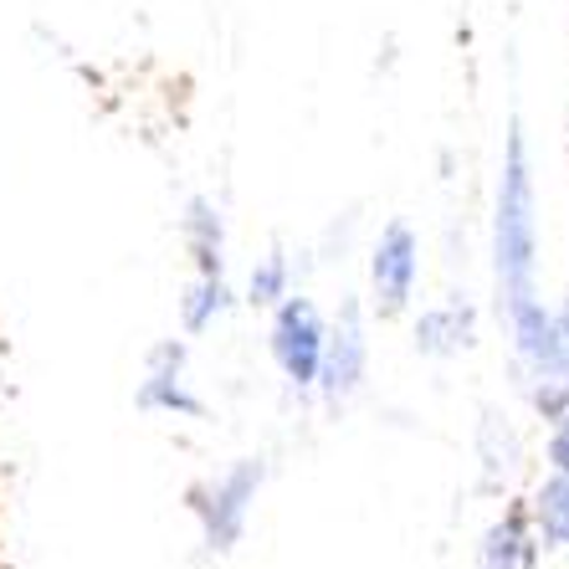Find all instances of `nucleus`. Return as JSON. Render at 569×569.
Instances as JSON below:
<instances>
[{"label": "nucleus", "instance_id": "obj_1", "mask_svg": "<svg viewBox=\"0 0 569 569\" xmlns=\"http://www.w3.org/2000/svg\"><path fill=\"white\" fill-rule=\"evenodd\" d=\"M539 237H533V174H529V144L518 119L508 123V154L503 180H498V221H492V262H498V288L508 308L533 298V267H539Z\"/></svg>", "mask_w": 569, "mask_h": 569}, {"label": "nucleus", "instance_id": "obj_2", "mask_svg": "<svg viewBox=\"0 0 569 569\" xmlns=\"http://www.w3.org/2000/svg\"><path fill=\"white\" fill-rule=\"evenodd\" d=\"M262 477H267V467L257 462V457H247V462H237L221 482H211L206 492H196V513L206 518V543H211L216 555L237 549L241 529H247V513H252V503H257V488H262Z\"/></svg>", "mask_w": 569, "mask_h": 569}, {"label": "nucleus", "instance_id": "obj_3", "mask_svg": "<svg viewBox=\"0 0 569 569\" xmlns=\"http://www.w3.org/2000/svg\"><path fill=\"white\" fill-rule=\"evenodd\" d=\"M513 318V339L518 355L533 375H549V380H569V308H543L539 298H523V303L508 308Z\"/></svg>", "mask_w": 569, "mask_h": 569}, {"label": "nucleus", "instance_id": "obj_4", "mask_svg": "<svg viewBox=\"0 0 569 569\" xmlns=\"http://www.w3.org/2000/svg\"><path fill=\"white\" fill-rule=\"evenodd\" d=\"M278 318H272V359L292 385L318 380V355H323V318L308 298H282Z\"/></svg>", "mask_w": 569, "mask_h": 569}, {"label": "nucleus", "instance_id": "obj_5", "mask_svg": "<svg viewBox=\"0 0 569 569\" xmlns=\"http://www.w3.org/2000/svg\"><path fill=\"white\" fill-rule=\"evenodd\" d=\"M416 257H421V247H416L411 226H406V221L385 226L380 241H375V257H370L375 308H380L385 318H396L400 308L411 303V292H416Z\"/></svg>", "mask_w": 569, "mask_h": 569}, {"label": "nucleus", "instance_id": "obj_6", "mask_svg": "<svg viewBox=\"0 0 569 569\" xmlns=\"http://www.w3.org/2000/svg\"><path fill=\"white\" fill-rule=\"evenodd\" d=\"M365 355H370V345H365L359 303H345L339 323L323 329V355H318V380L313 385H323V396L329 400L355 396L359 380H365Z\"/></svg>", "mask_w": 569, "mask_h": 569}, {"label": "nucleus", "instance_id": "obj_7", "mask_svg": "<svg viewBox=\"0 0 569 569\" xmlns=\"http://www.w3.org/2000/svg\"><path fill=\"white\" fill-rule=\"evenodd\" d=\"M139 411H170V416H206L196 396L186 390V349L159 345L149 355V375L139 385Z\"/></svg>", "mask_w": 569, "mask_h": 569}, {"label": "nucleus", "instance_id": "obj_8", "mask_svg": "<svg viewBox=\"0 0 569 569\" xmlns=\"http://www.w3.org/2000/svg\"><path fill=\"white\" fill-rule=\"evenodd\" d=\"M539 565V543L529 533V513L513 508L482 533L477 543V569H533Z\"/></svg>", "mask_w": 569, "mask_h": 569}, {"label": "nucleus", "instance_id": "obj_9", "mask_svg": "<svg viewBox=\"0 0 569 569\" xmlns=\"http://www.w3.org/2000/svg\"><path fill=\"white\" fill-rule=\"evenodd\" d=\"M477 345V329H472V308L467 303H447V308H431L421 313L416 323V349L421 355H457V349H472Z\"/></svg>", "mask_w": 569, "mask_h": 569}, {"label": "nucleus", "instance_id": "obj_10", "mask_svg": "<svg viewBox=\"0 0 569 569\" xmlns=\"http://www.w3.org/2000/svg\"><path fill=\"white\" fill-rule=\"evenodd\" d=\"M231 308V288H226L221 272H200L196 282L186 288V303H180V313H186V329L190 333H206L216 323V318Z\"/></svg>", "mask_w": 569, "mask_h": 569}, {"label": "nucleus", "instance_id": "obj_11", "mask_svg": "<svg viewBox=\"0 0 569 569\" xmlns=\"http://www.w3.org/2000/svg\"><path fill=\"white\" fill-rule=\"evenodd\" d=\"M186 237H190V252H196L200 272H221V216H216V206L206 196L190 200Z\"/></svg>", "mask_w": 569, "mask_h": 569}, {"label": "nucleus", "instance_id": "obj_12", "mask_svg": "<svg viewBox=\"0 0 569 569\" xmlns=\"http://www.w3.org/2000/svg\"><path fill=\"white\" fill-rule=\"evenodd\" d=\"M533 518H539L543 539L569 549V472H555L539 488V498H533Z\"/></svg>", "mask_w": 569, "mask_h": 569}, {"label": "nucleus", "instance_id": "obj_13", "mask_svg": "<svg viewBox=\"0 0 569 569\" xmlns=\"http://www.w3.org/2000/svg\"><path fill=\"white\" fill-rule=\"evenodd\" d=\"M282 298H288V257L272 252V257H267V262L252 272V282H247V303L272 308V303H282Z\"/></svg>", "mask_w": 569, "mask_h": 569}, {"label": "nucleus", "instance_id": "obj_14", "mask_svg": "<svg viewBox=\"0 0 569 569\" xmlns=\"http://www.w3.org/2000/svg\"><path fill=\"white\" fill-rule=\"evenodd\" d=\"M555 437H549V462H555V472H569V411L555 416Z\"/></svg>", "mask_w": 569, "mask_h": 569}]
</instances>
